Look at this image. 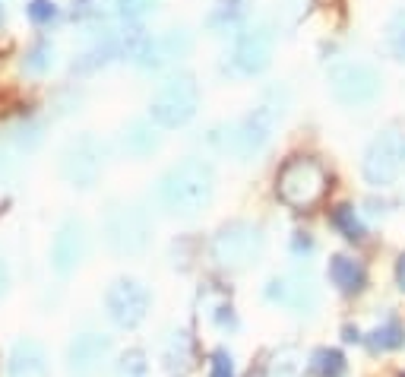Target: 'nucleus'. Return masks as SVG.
<instances>
[{"label": "nucleus", "instance_id": "nucleus-1", "mask_svg": "<svg viewBox=\"0 0 405 377\" xmlns=\"http://www.w3.org/2000/svg\"><path fill=\"white\" fill-rule=\"evenodd\" d=\"M158 193H162V203L171 206V210L193 212V210H200L209 200V193H212V172H209V165H202L200 159H187L165 174Z\"/></svg>", "mask_w": 405, "mask_h": 377}, {"label": "nucleus", "instance_id": "nucleus-2", "mask_svg": "<svg viewBox=\"0 0 405 377\" xmlns=\"http://www.w3.org/2000/svg\"><path fill=\"white\" fill-rule=\"evenodd\" d=\"M276 187H278V197L288 206H310L326 191V172H323L320 162L301 155V159L285 162V168L278 172Z\"/></svg>", "mask_w": 405, "mask_h": 377}, {"label": "nucleus", "instance_id": "nucleus-3", "mask_svg": "<svg viewBox=\"0 0 405 377\" xmlns=\"http://www.w3.org/2000/svg\"><path fill=\"white\" fill-rule=\"evenodd\" d=\"M196 83L190 73L171 77L168 83H162L158 96L152 98V121L162 127H181L196 115Z\"/></svg>", "mask_w": 405, "mask_h": 377}, {"label": "nucleus", "instance_id": "nucleus-4", "mask_svg": "<svg viewBox=\"0 0 405 377\" xmlns=\"http://www.w3.org/2000/svg\"><path fill=\"white\" fill-rule=\"evenodd\" d=\"M335 98L345 105H367L380 92V77L367 64H339L329 73Z\"/></svg>", "mask_w": 405, "mask_h": 377}, {"label": "nucleus", "instance_id": "nucleus-5", "mask_svg": "<svg viewBox=\"0 0 405 377\" xmlns=\"http://www.w3.org/2000/svg\"><path fill=\"white\" fill-rule=\"evenodd\" d=\"M405 162V140L399 134H380L364 153V178L371 184H390Z\"/></svg>", "mask_w": 405, "mask_h": 377}, {"label": "nucleus", "instance_id": "nucleus-6", "mask_svg": "<svg viewBox=\"0 0 405 377\" xmlns=\"http://www.w3.org/2000/svg\"><path fill=\"white\" fill-rule=\"evenodd\" d=\"M272 121H276V111H253L247 121H240L238 127L231 130L228 136V149L238 155H253L257 149H263V143L269 140V130H272Z\"/></svg>", "mask_w": 405, "mask_h": 377}, {"label": "nucleus", "instance_id": "nucleus-7", "mask_svg": "<svg viewBox=\"0 0 405 377\" xmlns=\"http://www.w3.org/2000/svg\"><path fill=\"white\" fill-rule=\"evenodd\" d=\"M269 54H272V35L269 29H250L238 39L234 45V67L240 73H259L266 64H269Z\"/></svg>", "mask_w": 405, "mask_h": 377}, {"label": "nucleus", "instance_id": "nucleus-8", "mask_svg": "<svg viewBox=\"0 0 405 377\" xmlns=\"http://www.w3.org/2000/svg\"><path fill=\"white\" fill-rule=\"evenodd\" d=\"M108 307L117 324H136L146 311V292L136 282H117L108 295Z\"/></svg>", "mask_w": 405, "mask_h": 377}, {"label": "nucleus", "instance_id": "nucleus-9", "mask_svg": "<svg viewBox=\"0 0 405 377\" xmlns=\"http://www.w3.org/2000/svg\"><path fill=\"white\" fill-rule=\"evenodd\" d=\"M67 172H70V178H76L79 184H89V181L95 178V172H98V153H95L92 140L76 143V149L70 153Z\"/></svg>", "mask_w": 405, "mask_h": 377}, {"label": "nucleus", "instance_id": "nucleus-10", "mask_svg": "<svg viewBox=\"0 0 405 377\" xmlns=\"http://www.w3.org/2000/svg\"><path fill=\"white\" fill-rule=\"evenodd\" d=\"M329 276H333V282L342 292H358L364 286V267L358 260H352V257H335L329 263Z\"/></svg>", "mask_w": 405, "mask_h": 377}, {"label": "nucleus", "instance_id": "nucleus-11", "mask_svg": "<svg viewBox=\"0 0 405 377\" xmlns=\"http://www.w3.org/2000/svg\"><path fill=\"white\" fill-rule=\"evenodd\" d=\"M41 377L44 374V364H41V355H38L35 345H19L16 355H13V377Z\"/></svg>", "mask_w": 405, "mask_h": 377}, {"label": "nucleus", "instance_id": "nucleus-12", "mask_svg": "<svg viewBox=\"0 0 405 377\" xmlns=\"http://www.w3.org/2000/svg\"><path fill=\"white\" fill-rule=\"evenodd\" d=\"M155 143H158L155 134L149 130V124H146V121H136V124L130 127V134L124 136V146L130 149L133 155H146L149 149H155Z\"/></svg>", "mask_w": 405, "mask_h": 377}, {"label": "nucleus", "instance_id": "nucleus-13", "mask_svg": "<svg viewBox=\"0 0 405 377\" xmlns=\"http://www.w3.org/2000/svg\"><path fill=\"white\" fill-rule=\"evenodd\" d=\"M333 222L345 231V238H354V241H358V238L364 235V229H361V222H358V216H354L352 206H339V210L333 212Z\"/></svg>", "mask_w": 405, "mask_h": 377}, {"label": "nucleus", "instance_id": "nucleus-14", "mask_svg": "<svg viewBox=\"0 0 405 377\" xmlns=\"http://www.w3.org/2000/svg\"><path fill=\"white\" fill-rule=\"evenodd\" d=\"M320 364H316V368H320V374L323 377H342L345 374V358H342V352H320Z\"/></svg>", "mask_w": 405, "mask_h": 377}, {"label": "nucleus", "instance_id": "nucleus-15", "mask_svg": "<svg viewBox=\"0 0 405 377\" xmlns=\"http://www.w3.org/2000/svg\"><path fill=\"white\" fill-rule=\"evenodd\" d=\"M117 7L127 20H139V16H146L149 10H155V0H117Z\"/></svg>", "mask_w": 405, "mask_h": 377}, {"label": "nucleus", "instance_id": "nucleus-16", "mask_svg": "<svg viewBox=\"0 0 405 377\" xmlns=\"http://www.w3.org/2000/svg\"><path fill=\"white\" fill-rule=\"evenodd\" d=\"M377 349H392V345H399L402 343V330H399L396 324H386V326H380L377 333Z\"/></svg>", "mask_w": 405, "mask_h": 377}, {"label": "nucleus", "instance_id": "nucleus-17", "mask_svg": "<svg viewBox=\"0 0 405 377\" xmlns=\"http://www.w3.org/2000/svg\"><path fill=\"white\" fill-rule=\"evenodd\" d=\"M54 4H51V0H32L29 4V16L35 23H48V20H54Z\"/></svg>", "mask_w": 405, "mask_h": 377}, {"label": "nucleus", "instance_id": "nucleus-18", "mask_svg": "<svg viewBox=\"0 0 405 377\" xmlns=\"http://www.w3.org/2000/svg\"><path fill=\"white\" fill-rule=\"evenodd\" d=\"M390 45H392V51L405 58V13L390 26Z\"/></svg>", "mask_w": 405, "mask_h": 377}, {"label": "nucleus", "instance_id": "nucleus-19", "mask_svg": "<svg viewBox=\"0 0 405 377\" xmlns=\"http://www.w3.org/2000/svg\"><path fill=\"white\" fill-rule=\"evenodd\" d=\"M212 377H231V358H228L225 352H219V355H215Z\"/></svg>", "mask_w": 405, "mask_h": 377}, {"label": "nucleus", "instance_id": "nucleus-20", "mask_svg": "<svg viewBox=\"0 0 405 377\" xmlns=\"http://www.w3.org/2000/svg\"><path fill=\"white\" fill-rule=\"evenodd\" d=\"M396 273H399V282H402V288H405V257L399 260V269H396Z\"/></svg>", "mask_w": 405, "mask_h": 377}]
</instances>
